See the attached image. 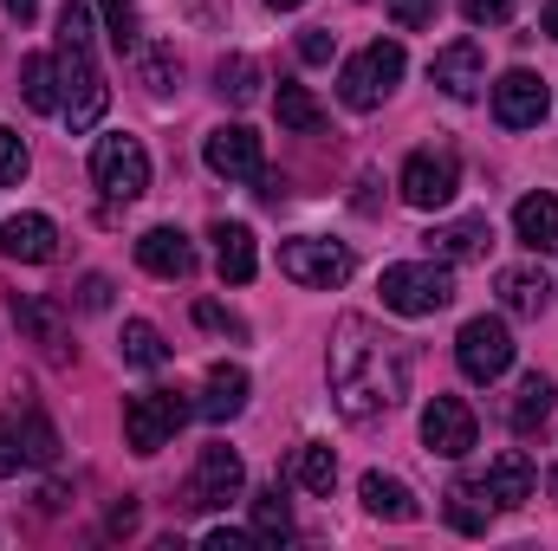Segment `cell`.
<instances>
[{"label": "cell", "mask_w": 558, "mask_h": 551, "mask_svg": "<svg viewBox=\"0 0 558 551\" xmlns=\"http://www.w3.org/2000/svg\"><path fill=\"white\" fill-rule=\"evenodd\" d=\"M325 377H331V403L344 421H377L410 396V344L371 318H344L331 338Z\"/></svg>", "instance_id": "obj_1"}, {"label": "cell", "mask_w": 558, "mask_h": 551, "mask_svg": "<svg viewBox=\"0 0 558 551\" xmlns=\"http://www.w3.org/2000/svg\"><path fill=\"white\" fill-rule=\"evenodd\" d=\"M52 72H59V111H65V124H72V131H92V124L105 118L111 91H105V78H98V65H92V13H85L78 0L59 7V52H52Z\"/></svg>", "instance_id": "obj_2"}, {"label": "cell", "mask_w": 558, "mask_h": 551, "mask_svg": "<svg viewBox=\"0 0 558 551\" xmlns=\"http://www.w3.org/2000/svg\"><path fill=\"white\" fill-rule=\"evenodd\" d=\"M384 311L397 318H435L448 298H454V273L448 260H403V267H384Z\"/></svg>", "instance_id": "obj_3"}, {"label": "cell", "mask_w": 558, "mask_h": 551, "mask_svg": "<svg viewBox=\"0 0 558 551\" xmlns=\"http://www.w3.org/2000/svg\"><path fill=\"white\" fill-rule=\"evenodd\" d=\"M403 46L397 39H377V46H364L344 72H338V98L351 105V111H377L390 91H397V78H403Z\"/></svg>", "instance_id": "obj_4"}, {"label": "cell", "mask_w": 558, "mask_h": 551, "mask_svg": "<svg viewBox=\"0 0 558 551\" xmlns=\"http://www.w3.org/2000/svg\"><path fill=\"white\" fill-rule=\"evenodd\" d=\"M279 273L292 285H312V292H331L351 279V247L344 241H325V234H299L279 247Z\"/></svg>", "instance_id": "obj_5"}, {"label": "cell", "mask_w": 558, "mask_h": 551, "mask_svg": "<svg viewBox=\"0 0 558 551\" xmlns=\"http://www.w3.org/2000/svg\"><path fill=\"white\" fill-rule=\"evenodd\" d=\"M454 364H461L468 383L507 377V370H513V331H507L500 318H468L461 338H454Z\"/></svg>", "instance_id": "obj_6"}, {"label": "cell", "mask_w": 558, "mask_h": 551, "mask_svg": "<svg viewBox=\"0 0 558 551\" xmlns=\"http://www.w3.org/2000/svg\"><path fill=\"white\" fill-rule=\"evenodd\" d=\"M195 415V403H182L175 390H143L124 403V441L137 448V454H162V441L182 428Z\"/></svg>", "instance_id": "obj_7"}, {"label": "cell", "mask_w": 558, "mask_h": 551, "mask_svg": "<svg viewBox=\"0 0 558 551\" xmlns=\"http://www.w3.org/2000/svg\"><path fill=\"white\" fill-rule=\"evenodd\" d=\"M92 182L111 201H137L143 188H149V149L137 137H98V149H92Z\"/></svg>", "instance_id": "obj_8"}, {"label": "cell", "mask_w": 558, "mask_h": 551, "mask_svg": "<svg viewBox=\"0 0 558 551\" xmlns=\"http://www.w3.org/2000/svg\"><path fill=\"white\" fill-rule=\"evenodd\" d=\"M241 487H247V467H241V454H234L228 441H215V448H202V461H195L189 506H195V513H221L228 500H241Z\"/></svg>", "instance_id": "obj_9"}, {"label": "cell", "mask_w": 558, "mask_h": 551, "mask_svg": "<svg viewBox=\"0 0 558 551\" xmlns=\"http://www.w3.org/2000/svg\"><path fill=\"white\" fill-rule=\"evenodd\" d=\"M397 188H403V201H410V208H448V201H454V188H461V162H454L448 149H416V156L403 162Z\"/></svg>", "instance_id": "obj_10"}, {"label": "cell", "mask_w": 558, "mask_h": 551, "mask_svg": "<svg viewBox=\"0 0 558 551\" xmlns=\"http://www.w3.org/2000/svg\"><path fill=\"white\" fill-rule=\"evenodd\" d=\"M202 156H208V169H215L221 182H260V175H267L260 137H254L247 124H221V131H208Z\"/></svg>", "instance_id": "obj_11"}, {"label": "cell", "mask_w": 558, "mask_h": 551, "mask_svg": "<svg viewBox=\"0 0 558 551\" xmlns=\"http://www.w3.org/2000/svg\"><path fill=\"white\" fill-rule=\"evenodd\" d=\"M474 409L461 403V396H435L428 409H422V441H428V454H441V461H461L468 448H474Z\"/></svg>", "instance_id": "obj_12"}, {"label": "cell", "mask_w": 558, "mask_h": 551, "mask_svg": "<svg viewBox=\"0 0 558 551\" xmlns=\"http://www.w3.org/2000/svg\"><path fill=\"white\" fill-rule=\"evenodd\" d=\"M494 118L507 124V131H533L539 118H546V78L539 72H507L500 85H494Z\"/></svg>", "instance_id": "obj_13"}, {"label": "cell", "mask_w": 558, "mask_h": 551, "mask_svg": "<svg viewBox=\"0 0 558 551\" xmlns=\"http://www.w3.org/2000/svg\"><path fill=\"white\" fill-rule=\"evenodd\" d=\"M0 254L20 260V267H46L59 254V228L46 215H7L0 221Z\"/></svg>", "instance_id": "obj_14"}, {"label": "cell", "mask_w": 558, "mask_h": 551, "mask_svg": "<svg viewBox=\"0 0 558 551\" xmlns=\"http://www.w3.org/2000/svg\"><path fill=\"white\" fill-rule=\"evenodd\" d=\"M428 78H435L448 98H474V91L487 85L481 46H474V39H454V46H441V52H435V65H428Z\"/></svg>", "instance_id": "obj_15"}, {"label": "cell", "mask_w": 558, "mask_h": 551, "mask_svg": "<svg viewBox=\"0 0 558 551\" xmlns=\"http://www.w3.org/2000/svg\"><path fill=\"white\" fill-rule=\"evenodd\" d=\"M137 267L156 279H189L195 273V247H189L182 228H149L137 241Z\"/></svg>", "instance_id": "obj_16"}, {"label": "cell", "mask_w": 558, "mask_h": 551, "mask_svg": "<svg viewBox=\"0 0 558 551\" xmlns=\"http://www.w3.org/2000/svg\"><path fill=\"white\" fill-rule=\"evenodd\" d=\"M215 267L228 285H247L260 273V254H254V228L247 221H215Z\"/></svg>", "instance_id": "obj_17"}, {"label": "cell", "mask_w": 558, "mask_h": 551, "mask_svg": "<svg viewBox=\"0 0 558 551\" xmlns=\"http://www.w3.org/2000/svg\"><path fill=\"white\" fill-rule=\"evenodd\" d=\"M247 409V370L241 364H215L208 370V383H202V396H195V415L202 421H228V415Z\"/></svg>", "instance_id": "obj_18"}, {"label": "cell", "mask_w": 558, "mask_h": 551, "mask_svg": "<svg viewBox=\"0 0 558 551\" xmlns=\"http://www.w3.org/2000/svg\"><path fill=\"white\" fill-rule=\"evenodd\" d=\"M533 480H539V474H533V461H526L520 448H507V454L487 467V480H481V487H487V500H494V506H526V500H533Z\"/></svg>", "instance_id": "obj_19"}, {"label": "cell", "mask_w": 558, "mask_h": 551, "mask_svg": "<svg viewBox=\"0 0 558 551\" xmlns=\"http://www.w3.org/2000/svg\"><path fill=\"white\" fill-rule=\"evenodd\" d=\"M487 241H494L487 215H468V221L435 228V234H428V254H435V260H481V254H487Z\"/></svg>", "instance_id": "obj_20"}, {"label": "cell", "mask_w": 558, "mask_h": 551, "mask_svg": "<svg viewBox=\"0 0 558 551\" xmlns=\"http://www.w3.org/2000/svg\"><path fill=\"white\" fill-rule=\"evenodd\" d=\"M513 234L533 247V254H558V195H526L513 208Z\"/></svg>", "instance_id": "obj_21"}, {"label": "cell", "mask_w": 558, "mask_h": 551, "mask_svg": "<svg viewBox=\"0 0 558 551\" xmlns=\"http://www.w3.org/2000/svg\"><path fill=\"white\" fill-rule=\"evenodd\" d=\"M441 513H448V526L454 532H487V519H494V500H487V487L481 480H454L448 493H441Z\"/></svg>", "instance_id": "obj_22"}, {"label": "cell", "mask_w": 558, "mask_h": 551, "mask_svg": "<svg viewBox=\"0 0 558 551\" xmlns=\"http://www.w3.org/2000/svg\"><path fill=\"white\" fill-rule=\"evenodd\" d=\"M546 298H553L546 273H533V267H507V273H500V305H507L513 318H539Z\"/></svg>", "instance_id": "obj_23"}, {"label": "cell", "mask_w": 558, "mask_h": 551, "mask_svg": "<svg viewBox=\"0 0 558 551\" xmlns=\"http://www.w3.org/2000/svg\"><path fill=\"white\" fill-rule=\"evenodd\" d=\"M13 325L33 331V344H46V357H65V325L46 298H13Z\"/></svg>", "instance_id": "obj_24"}, {"label": "cell", "mask_w": 558, "mask_h": 551, "mask_svg": "<svg viewBox=\"0 0 558 551\" xmlns=\"http://www.w3.org/2000/svg\"><path fill=\"white\" fill-rule=\"evenodd\" d=\"M364 506L377 513V519H416V493L403 487V480H390V474H364Z\"/></svg>", "instance_id": "obj_25"}, {"label": "cell", "mask_w": 558, "mask_h": 551, "mask_svg": "<svg viewBox=\"0 0 558 551\" xmlns=\"http://www.w3.org/2000/svg\"><path fill=\"white\" fill-rule=\"evenodd\" d=\"M553 396H558L553 377H539V370H533V377H526V383L513 390V409H507V421H513L520 434H533V428H539V421L553 415Z\"/></svg>", "instance_id": "obj_26"}, {"label": "cell", "mask_w": 558, "mask_h": 551, "mask_svg": "<svg viewBox=\"0 0 558 551\" xmlns=\"http://www.w3.org/2000/svg\"><path fill=\"white\" fill-rule=\"evenodd\" d=\"M215 91H221L228 105H254V98H260V65H254L247 52L221 59V65H215Z\"/></svg>", "instance_id": "obj_27"}, {"label": "cell", "mask_w": 558, "mask_h": 551, "mask_svg": "<svg viewBox=\"0 0 558 551\" xmlns=\"http://www.w3.org/2000/svg\"><path fill=\"white\" fill-rule=\"evenodd\" d=\"M279 124H286V131H299V137H318V131H325V111H318V98H312V91H305V85H279Z\"/></svg>", "instance_id": "obj_28"}, {"label": "cell", "mask_w": 558, "mask_h": 551, "mask_svg": "<svg viewBox=\"0 0 558 551\" xmlns=\"http://www.w3.org/2000/svg\"><path fill=\"white\" fill-rule=\"evenodd\" d=\"M254 539H260V546H286V539H292V506H286L279 487L254 493Z\"/></svg>", "instance_id": "obj_29"}, {"label": "cell", "mask_w": 558, "mask_h": 551, "mask_svg": "<svg viewBox=\"0 0 558 551\" xmlns=\"http://www.w3.org/2000/svg\"><path fill=\"white\" fill-rule=\"evenodd\" d=\"M292 480H299L305 493H331V480H338V461H331V448H325V441H305V448L292 454Z\"/></svg>", "instance_id": "obj_30"}, {"label": "cell", "mask_w": 558, "mask_h": 551, "mask_svg": "<svg viewBox=\"0 0 558 551\" xmlns=\"http://www.w3.org/2000/svg\"><path fill=\"white\" fill-rule=\"evenodd\" d=\"M124 364H137V370H162L169 364V344H162V331L149 318H131L124 325Z\"/></svg>", "instance_id": "obj_31"}, {"label": "cell", "mask_w": 558, "mask_h": 551, "mask_svg": "<svg viewBox=\"0 0 558 551\" xmlns=\"http://www.w3.org/2000/svg\"><path fill=\"white\" fill-rule=\"evenodd\" d=\"M20 98L33 105V111H59V72H52V59H26L20 65Z\"/></svg>", "instance_id": "obj_32"}, {"label": "cell", "mask_w": 558, "mask_h": 551, "mask_svg": "<svg viewBox=\"0 0 558 551\" xmlns=\"http://www.w3.org/2000/svg\"><path fill=\"white\" fill-rule=\"evenodd\" d=\"M20 454H26L33 467H52V461H59V434H52L46 415H26V421H20Z\"/></svg>", "instance_id": "obj_33"}, {"label": "cell", "mask_w": 558, "mask_h": 551, "mask_svg": "<svg viewBox=\"0 0 558 551\" xmlns=\"http://www.w3.org/2000/svg\"><path fill=\"white\" fill-rule=\"evenodd\" d=\"M137 65H143V85H149L156 98H162V91L175 85V59H169L162 46H143V52H137Z\"/></svg>", "instance_id": "obj_34"}, {"label": "cell", "mask_w": 558, "mask_h": 551, "mask_svg": "<svg viewBox=\"0 0 558 551\" xmlns=\"http://www.w3.org/2000/svg\"><path fill=\"white\" fill-rule=\"evenodd\" d=\"M105 7V26L118 46H137V0H98Z\"/></svg>", "instance_id": "obj_35"}, {"label": "cell", "mask_w": 558, "mask_h": 551, "mask_svg": "<svg viewBox=\"0 0 558 551\" xmlns=\"http://www.w3.org/2000/svg\"><path fill=\"white\" fill-rule=\"evenodd\" d=\"M20 175H26V143L0 124V188H13Z\"/></svg>", "instance_id": "obj_36"}, {"label": "cell", "mask_w": 558, "mask_h": 551, "mask_svg": "<svg viewBox=\"0 0 558 551\" xmlns=\"http://www.w3.org/2000/svg\"><path fill=\"white\" fill-rule=\"evenodd\" d=\"M384 7H390V20H397L403 33H416V26L435 20V0H384Z\"/></svg>", "instance_id": "obj_37"}, {"label": "cell", "mask_w": 558, "mask_h": 551, "mask_svg": "<svg viewBox=\"0 0 558 551\" xmlns=\"http://www.w3.org/2000/svg\"><path fill=\"white\" fill-rule=\"evenodd\" d=\"M513 7H520V0H461V13H468L474 26H500V20H513Z\"/></svg>", "instance_id": "obj_38"}, {"label": "cell", "mask_w": 558, "mask_h": 551, "mask_svg": "<svg viewBox=\"0 0 558 551\" xmlns=\"http://www.w3.org/2000/svg\"><path fill=\"white\" fill-rule=\"evenodd\" d=\"M195 318H202L208 331H228V338H241V331H247V325H241L228 305H215V298H202V305H195Z\"/></svg>", "instance_id": "obj_39"}, {"label": "cell", "mask_w": 558, "mask_h": 551, "mask_svg": "<svg viewBox=\"0 0 558 551\" xmlns=\"http://www.w3.org/2000/svg\"><path fill=\"white\" fill-rule=\"evenodd\" d=\"M299 59H305V65H325V59H331V33H325V26H305V33H299Z\"/></svg>", "instance_id": "obj_40"}, {"label": "cell", "mask_w": 558, "mask_h": 551, "mask_svg": "<svg viewBox=\"0 0 558 551\" xmlns=\"http://www.w3.org/2000/svg\"><path fill=\"white\" fill-rule=\"evenodd\" d=\"M78 305H85V311H105V305H111V279L85 273V279H78Z\"/></svg>", "instance_id": "obj_41"}, {"label": "cell", "mask_w": 558, "mask_h": 551, "mask_svg": "<svg viewBox=\"0 0 558 551\" xmlns=\"http://www.w3.org/2000/svg\"><path fill=\"white\" fill-rule=\"evenodd\" d=\"M20 461H26V454H20V434L0 421V480H7V474H20Z\"/></svg>", "instance_id": "obj_42"}, {"label": "cell", "mask_w": 558, "mask_h": 551, "mask_svg": "<svg viewBox=\"0 0 558 551\" xmlns=\"http://www.w3.org/2000/svg\"><path fill=\"white\" fill-rule=\"evenodd\" d=\"M208 551H241V546H254V532H234V526H215L208 539H202Z\"/></svg>", "instance_id": "obj_43"}, {"label": "cell", "mask_w": 558, "mask_h": 551, "mask_svg": "<svg viewBox=\"0 0 558 551\" xmlns=\"http://www.w3.org/2000/svg\"><path fill=\"white\" fill-rule=\"evenodd\" d=\"M131 526H137V506H131V500H124V506H111V532H131Z\"/></svg>", "instance_id": "obj_44"}, {"label": "cell", "mask_w": 558, "mask_h": 551, "mask_svg": "<svg viewBox=\"0 0 558 551\" xmlns=\"http://www.w3.org/2000/svg\"><path fill=\"white\" fill-rule=\"evenodd\" d=\"M7 13H13V20H20V26H26V20H33V13H39V0H7Z\"/></svg>", "instance_id": "obj_45"}, {"label": "cell", "mask_w": 558, "mask_h": 551, "mask_svg": "<svg viewBox=\"0 0 558 551\" xmlns=\"http://www.w3.org/2000/svg\"><path fill=\"white\" fill-rule=\"evenodd\" d=\"M539 26H546V33L558 39V0H546V13H539Z\"/></svg>", "instance_id": "obj_46"}, {"label": "cell", "mask_w": 558, "mask_h": 551, "mask_svg": "<svg viewBox=\"0 0 558 551\" xmlns=\"http://www.w3.org/2000/svg\"><path fill=\"white\" fill-rule=\"evenodd\" d=\"M267 7H274V13H292V7H305V0H267Z\"/></svg>", "instance_id": "obj_47"}, {"label": "cell", "mask_w": 558, "mask_h": 551, "mask_svg": "<svg viewBox=\"0 0 558 551\" xmlns=\"http://www.w3.org/2000/svg\"><path fill=\"white\" fill-rule=\"evenodd\" d=\"M553 493H558V467H553Z\"/></svg>", "instance_id": "obj_48"}]
</instances>
